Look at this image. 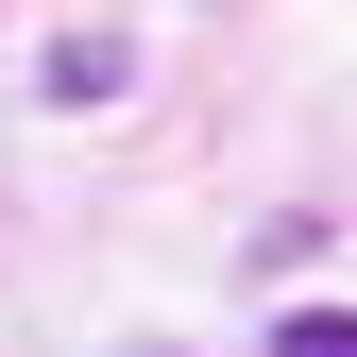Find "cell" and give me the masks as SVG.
<instances>
[{
  "mask_svg": "<svg viewBox=\"0 0 357 357\" xmlns=\"http://www.w3.org/2000/svg\"><path fill=\"white\" fill-rule=\"evenodd\" d=\"M119 85H137L119 34H52V102H119Z\"/></svg>",
  "mask_w": 357,
  "mask_h": 357,
  "instance_id": "6da1fadb",
  "label": "cell"
},
{
  "mask_svg": "<svg viewBox=\"0 0 357 357\" xmlns=\"http://www.w3.org/2000/svg\"><path fill=\"white\" fill-rule=\"evenodd\" d=\"M273 357H357V306H289V324H273Z\"/></svg>",
  "mask_w": 357,
  "mask_h": 357,
  "instance_id": "7a4b0ae2",
  "label": "cell"
}]
</instances>
